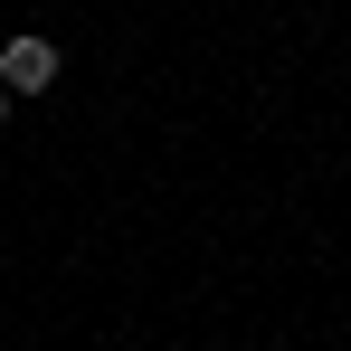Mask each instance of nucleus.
<instances>
[{"mask_svg": "<svg viewBox=\"0 0 351 351\" xmlns=\"http://www.w3.org/2000/svg\"><path fill=\"white\" fill-rule=\"evenodd\" d=\"M0 114H10V86H0Z\"/></svg>", "mask_w": 351, "mask_h": 351, "instance_id": "nucleus-2", "label": "nucleus"}, {"mask_svg": "<svg viewBox=\"0 0 351 351\" xmlns=\"http://www.w3.org/2000/svg\"><path fill=\"white\" fill-rule=\"evenodd\" d=\"M0 86H10V95H48V86H58V48H48V38H10V48H0Z\"/></svg>", "mask_w": 351, "mask_h": 351, "instance_id": "nucleus-1", "label": "nucleus"}]
</instances>
